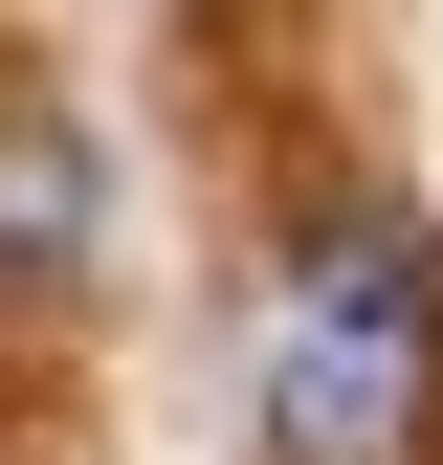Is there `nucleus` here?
Instances as JSON below:
<instances>
[{
  "instance_id": "obj_1",
  "label": "nucleus",
  "mask_w": 443,
  "mask_h": 465,
  "mask_svg": "<svg viewBox=\"0 0 443 465\" xmlns=\"http://www.w3.org/2000/svg\"><path fill=\"white\" fill-rule=\"evenodd\" d=\"M421 399H443V244H399V222L289 244V288H266V332H244L266 465H399Z\"/></svg>"
},
{
  "instance_id": "obj_2",
  "label": "nucleus",
  "mask_w": 443,
  "mask_h": 465,
  "mask_svg": "<svg viewBox=\"0 0 443 465\" xmlns=\"http://www.w3.org/2000/svg\"><path fill=\"white\" fill-rule=\"evenodd\" d=\"M89 244H111V155H89V111L0 89V288H89Z\"/></svg>"
}]
</instances>
